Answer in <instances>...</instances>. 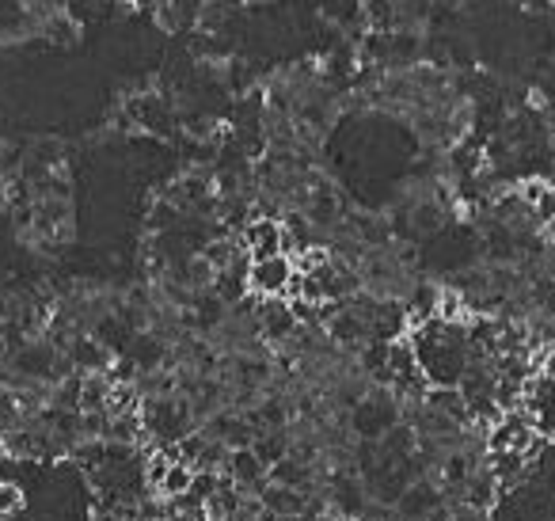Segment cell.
Here are the masks:
<instances>
[{"mask_svg":"<svg viewBox=\"0 0 555 521\" xmlns=\"http://www.w3.org/2000/svg\"><path fill=\"white\" fill-rule=\"evenodd\" d=\"M297 274V263L293 255H270V259H251L248 267V293L259 297V301H270V297H286L289 282Z\"/></svg>","mask_w":555,"mask_h":521,"instance_id":"6da1fadb","label":"cell"},{"mask_svg":"<svg viewBox=\"0 0 555 521\" xmlns=\"http://www.w3.org/2000/svg\"><path fill=\"white\" fill-rule=\"evenodd\" d=\"M236 240H240V248L248 251L251 259H270V255L286 251V225L278 217H251Z\"/></svg>","mask_w":555,"mask_h":521,"instance_id":"7a4b0ae2","label":"cell"},{"mask_svg":"<svg viewBox=\"0 0 555 521\" xmlns=\"http://www.w3.org/2000/svg\"><path fill=\"white\" fill-rule=\"evenodd\" d=\"M191 483H194V468L183 461H175L172 468H168L164 483H160V495H164V499H183V495H191Z\"/></svg>","mask_w":555,"mask_h":521,"instance_id":"3957f363","label":"cell"},{"mask_svg":"<svg viewBox=\"0 0 555 521\" xmlns=\"http://www.w3.org/2000/svg\"><path fill=\"white\" fill-rule=\"evenodd\" d=\"M23 506H27V495L16 480H0V521L4 518H20Z\"/></svg>","mask_w":555,"mask_h":521,"instance_id":"277c9868","label":"cell"}]
</instances>
